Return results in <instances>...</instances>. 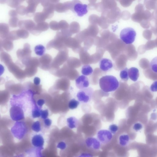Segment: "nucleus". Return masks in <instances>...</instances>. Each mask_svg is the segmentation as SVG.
Masks as SVG:
<instances>
[{"label": "nucleus", "instance_id": "1", "mask_svg": "<svg viewBox=\"0 0 157 157\" xmlns=\"http://www.w3.org/2000/svg\"><path fill=\"white\" fill-rule=\"evenodd\" d=\"M99 85L102 91L108 93L117 90L119 86V82L115 77L111 75H106L100 79Z\"/></svg>", "mask_w": 157, "mask_h": 157}, {"label": "nucleus", "instance_id": "2", "mask_svg": "<svg viewBox=\"0 0 157 157\" xmlns=\"http://www.w3.org/2000/svg\"><path fill=\"white\" fill-rule=\"evenodd\" d=\"M11 131L14 138L21 140L25 137L27 132V129L24 122L17 121L11 128Z\"/></svg>", "mask_w": 157, "mask_h": 157}, {"label": "nucleus", "instance_id": "3", "mask_svg": "<svg viewBox=\"0 0 157 157\" xmlns=\"http://www.w3.org/2000/svg\"><path fill=\"white\" fill-rule=\"evenodd\" d=\"M136 35V32L134 29L131 27H127L121 30L120 37L126 44H131L135 41Z\"/></svg>", "mask_w": 157, "mask_h": 157}, {"label": "nucleus", "instance_id": "4", "mask_svg": "<svg viewBox=\"0 0 157 157\" xmlns=\"http://www.w3.org/2000/svg\"><path fill=\"white\" fill-rule=\"evenodd\" d=\"M93 93V89L91 87H88L79 90L76 96L79 101L86 103L91 100Z\"/></svg>", "mask_w": 157, "mask_h": 157}, {"label": "nucleus", "instance_id": "5", "mask_svg": "<svg viewBox=\"0 0 157 157\" xmlns=\"http://www.w3.org/2000/svg\"><path fill=\"white\" fill-rule=\"evenodd\" d=\"M31 53L30 45L26 43L24 44L23 49H19L17 51L16 54L17 57L23 63L31 57Z\"/></svg>", "mask_w": 157, "mask_h": 157}, {"label": "nucleus", "instance_id": "6", "mask_svg": "<svg viewBox=\"0 0 157 157\" xmlns=\"http://www.w3.org/2000/svg\"><path fill=\"white\" fill-rule=\"evenodd\" d=\"M113 138V134L107 130H100L97 133V139L101 144H108L111 142Z\"/></svg>", "mask_w": 157, "mask_h": 157}, {"label": "nucleus", "instance_id": "7", "mask_svg": "<svg viewBox=\"0 0 157 157\" xmlns=\"http://www.w3.org/2000/svg\"><path fill=\"white\" fill-rule=\"evenodd\" d=\"M72 10L79 17L83 16L88 12V6L86 4H82L78 1H74Z\"/></svg>", "mask_w": 157, "mask_h": 157}, {"label": "nucleus", "instance_id": "8", "mask_svg": "<svg viewBox=\"0 0 157 157\" xmlns=\"http://www.w3.org/2000/svg\"><path fill=\"white\" fill-rule=\"evenodd\" d=\"M10 110L11 119L15 121H19L24 119L25 113L24 111L18 107L12 105Z\"/></svg>", "mask_w": 157, "mask_h": 157}, {"label": "nucleus", "instance_id": "9", "mask_svg": "<svg viewBox=\"0 0 157 157\" xmlns=\"http://www.w3.org/2000/svg\"><path fill=\"white\" fill-rule=\"evenodd\" d=\"M65 46L72 48L76 53H79L81 50L80 43L75 38L69 37L65 40L64 42Z\"/></svg>", "mask_w": 157, "mask_h": 157}, {"label": "nucleus", "instance_id": "10", "mask_svg": "<svg viewBox=\"0 0 157 157\" xmlns=\"http://www.w3.org/2000/svg\"><path fill=\"white\" fill-rule=\"evenodd\" d=\"M86 146L90 149L94 150H99L101 147V144L99 141L93 137H89L86 139L85 141Z\"/></svg>", "mask_w": 157, "mask_h": 157}, {"label": "nucleus", "instance_id": "11", "mask_svg": "<svg viewBox=\"0 0 157 157\" xmlns=\"http://www.w3.org/2000/svg\"><path fill=\"white\" fill-rule=\"evenodd\" d=\"M75 85L77 88L80 90L86 88L89 85V79L86 76H79L75 80Z\"/></svg>", "mask_w": 157, "mask_h": 157}, {"label": "nucleus", "instance_id": "12", "mask_svg": "<svg viewBox=\"0 0 157 157\" xmlns=\"http://www.w3.org/2000/svg\"><path fill=\"white\" fill-rule=\"evenodd\" d=\"M43 149L33 147L27 150L23 155L25 157H43L42 154Z\"/></svg>", "mask_w": 157, "mask_h": 157}, {"label": "nucleus", "instance_id": "13", "mask_svg": "<svg viewBox=\"0 0 157 157\" xmlns=\"http://www.w3.org/2000/svg\"><path fill=\"white\" fill-rule=\"evenodd\" d=\"M36 26L35 23L30 20L19 21L18 26L20 29H24L31 32Z\"/></svg>", "mask_w": 157, "mask_h": 157}, {"label": "nucleus", "instance_id": "14", "mask_svg": "<svg viewBox=\"0 0 157 157\" xmlns=\"http://www.w3.org/2000/svg\"><path fill=\"white\" fill-rule=\"evenodd\" d=\"M99 67L100 69L103 71H110L113 67L112 61L106 58H103L100 61Z\"/></svg>", "mask_w": 157, "mask_h": 157}, {"label": "nucleus", "instance_id": "15", "mask_svg": "<svg viewBox=\"0 0 157 157\" xmlns=\"http://www.w3.org/2000/svg\"><path fill=\"white\" fill-rule=\"evenodd\" d=\"M31 142L33 147L43 148L44 140L41 134H36L33 135L32 138Z\"/></svg>", "mask_w": 157, "mask_h": 157}, {"label": "nucleus", "instance_id": "16", "mask_svg": "<svg viewBox=\"0 0 157 157\" xmlns=\"http://www.w3.org/2000/svg\"><path fill=\"white\" fill-rule=\"evenodd\" d=\"M39 1L28 0L27 2L28 6L26 7V14L30 15L33 13L36 9L37 5L40 2Z\"/></svg>", "mask_w": 157, "mask_h": 157}, {"label": "nucleus", "instance_id": "17", "mask_svg": "<svg viewBox=\"0 0 157 157\" xmlns=\"http://www.w3.org/2000/svg\"><path fill=\"white\" fill-rule=\"evenodd\" d=\"M48 28L49 25L47 23L44 22H40L36 25L34 29L30 32L33 34H36L47 30Z\"/></svg>", "mask_w": 157, "mask_h": 157}, {"label": "nucleus", "instance_id": "18", "mask_svg": "<svg viewBox=\"0 0 157 157\" xmlns=\"http://www.w3.org/2000/svg\"><path fill=\"white\" fill-rule=\"evenodd\" d=\"M130 140V136L127 134H123L119 136L118 139V143L121 147H125L129 144Z\"/></svg>", "mask_w": 157, "mask_h": 157}, {"label": "nucleus", "instance_id": "19", "mask_svg": "<svg viewBox=\"0 0 157 157\" xmlns=\"http://www.w3.org/2000/svg\"><path fill=\"white\" fill-rule=\"evenodd\" d=\"M129 78L134 82L136 81L139 76V70L135 67H131L128 70Z\"/></svg>", "mask_w": 157, "mask_h": 157}, {"label": "nucleus", "instance_id": "20", "mask_svg": "<svg viewBox=\"0 0 157 157\" xmlns=\"http://www.w3.org/2000/svg\"><path fill=\"white\" fill-rule=\"evenodd\" d=\"M9 32V25L3 23H0V38L6 39Z\"/></svg>", "mask_w": 157, "mask_h": 157}, {"label": "nucleus", "instance_id": "21", "mask_svg": "<svg viewBox=\"0 0 157 157\" xmlns=\"http://www.w3.org/2000/svg\"><path fill=\"white\" fill-rule=\"evenodd\" d=\"M67 122L68 127L71 129L76 128L78 126V121L74 117L68 118L67 119Z\"/></svg>", "mask_w": 157, "mask_h": 157}, {"label": "nucleus", "instance_id": "22", "mask_svg": "<svg viewBox=\"0 0 157 157\" xmlns=\"http://www.w3.org/2000/svg\"><path fill=\"white\" fill-rule=\"evenodd\" d=\"M2 47L7 51L9 52L13 48V44L12 41L5 39L2 40Z\"/></svg>", "mask_w": 157, "mask_h": 157}, {"label": "nucleus", "instance_id": "23", "mask_svg": "<svg viewBox=\"0 0 157 157\" xmlns=\"http://www.w3.org/2000/svg\"><path fill=\"white\" fill-rule=\"evenodd\" d=\"M93 72V69L88 64L84 65L82 67L81 73L85 76L91 75Z\"/></svg>", "mask_w": 157, "mask_h": 157}, {"label": "nucleus", "instance_id": "24", "mask_svg": "<svg viewBox=\"0 0 157 157\" xmlns=\"http://www.w3.org/2000/svg\"><path fill=\"white\" fill-rule=\"evenodd\" d=\"M45 51V48L44 46L41 44L36 45L34 48V52L38 56H43Z\"/></svg>", "mask_w": 157, "mask_h": 157}, {"label": "nucleus", "instance_id": "25", "mask_svg": "<svg viewBox=\"0 0 157 157\" xmlns=\"http://www.w3.org/2000/svg\"><path fill=\"white\" fill-rule=\"evenodd\" d=\"M46 18V17L43 12L36 13L34 17L35 21L38 23L43 22Z\"/></svg>", "mask_w": 157, "mask_h": 157}, {"label": "nucleus", "instance_id": "26", "mask_svg": "<svg viewBox=\"0 0 157 157\" xmlns=\"http://www.w3.org/2000/svg\"><path fill=\"white\" fill-rule=\"evenodd\" d=\"M0 60L5 63L12 61L11 56L8 53L4 51L0 53Z\"/></svg>", "mask_w": 157, "mask_h": 157}, {"label": "nucleus", "instance_id": "27", "mask_svg": "<svg viewBox=\"0 0 157 157\" xmlns=\"http://www.w3.org/2000/svg\"><path fill=\"white\" fill-rule=\"evenodd\" d=\"M16 33L20 38H27L28 37L29 35V33L28 31L22 29H18L16 30Z\"/></svg>", "mask_w": 157, "mask_h": 157}, {"label": "nucleus", "instance_id": "28", "mask_svg": "<svg viewBox=\"0 0 157 157\" xmlns=\"http://www.w3.org/2000/svg\"><path fill=\"white\" fill-rule=\"evenodd\" d=\"M70 31L72 33H75L78 32L80 27L79 24L76 22H72L69 26Z\"/></svg>", "mask_w": 157, "mask_h": 157}, {"label": "nucleus", "instance_id": "29", "mask_svg": "<svg viewBox=\"0 0 157 157\" xmlns=\"http://www.w3.org/2000/svg\"><path fill=\"white\" fill-rule=\"evenodd\" d=\"M40 108L35 105L32 109L31 114L33 118H38L40 116Z\"/></svg>", "mask_w": 157, "mask_h": 157}, {"label": "nucleus", "instance_id": "30", "mask_svg": "<svg viewBox=\"0 0 157 157\" xmlns=\"http://www.w3.org/2000/svg\"><path fill=\"white\" fill-rule=\"evenodd\" d=\"M128 70V68L125 67L120 72V77L122 80L124 81H127L129 78Z\"/></svg>", "mask_w": 157, "mask_h": 157}, {"label": "nucleus", "instance_id": "31", "mask_svg": "<svg viewBox=\"0 0 157 157\" xmlns=\"http://www.w3.org/2000/svg\"><path fill=\"white\" fill-rule=\"evenodd\" d=\"M24 1L22 0H6V3L12 8H17Z\"/></svg>", "mask_w": 157, "mask_h": 157}, {"label": "nucleus", "instance_id": "32", "mask_svg": "<svg viewBox=\"0 0 157 157\" xmlns=\"http://www.w3.org/2000/svg\"><path fill=\"white\" fill-rule=\"evenodd\" d=\"M6 39L13 41L18 40L20 38L17 34L16 30H13L9 32Z\"/></svg>", "mask_w": 157, "mask_h": 157}, {"label": "nucleus", "instance_id": "33", "mask_svg": "<svg viewBox=\"0 0 157 157\" xmlns=\"http://www.w3.org/2000/svg\"><path fill=\"white\" fill-rule=\"evenodd\" d=\"M79 104L78 101L75 99H71L69 102L68 107L71 109H74L76 108Z\"/></svg>", "mask_w": 157, "mask_h": 157}, {"label": "nucleus", "instance_id": "34", "mask_svg": "<svg viewBox=\"0 0 157 157\" xmlns=\"http://www.w3.org/2000/svg\"><path fill=\"white\" fill-rule=\"evenodd\" d=\"M19 21L17 17H11L9 21V25L13 28H16L18 26Z\"/></svg>", "mask_w": 157, "mask_h": 157}, {"label": "nucleus", "instance_id": "35", "mask_svg": "<svg viewBox=\"0 0 157 157\" xmlns=\"http://www.w3.org/2000/svg\"><path fill=\"white\" fill-rule=\"evenodd\" d=\"M32 129L34 131L38 132L41 130L40 122L39 121H36L33 122L31 126Z\"/></svg>", "mask_w": 157, "mask_h": 157}, {"label": "nucleus", "instance_id": "36", "mask_svg": "<svg viewBox=\"0 0 157 157\" xmlns=\"http://www.w3.org/2000/svg\"><path fill=\"white\" fill-rule=\"evenodd\" d=\"M150 66L151 70L156 73L157 72V57L153 58L150 63Z\"/></svg>", "mask_w": 157, "mask_h": 157}, {"label": "nucleus", "instance_id": "37", "mask_svg": "<svg viewBox=\"0 0 157 157\" xmlns=\"http://www.w3.org/2000/svg\"><path fill=\"white\" fill-rule=\"evenodd\" d=\"M16 11L18 14L24 15L26 14V7L20 5L16 8Z\"/></svg>", "mask_w": 157, "mask_h": 157}, {"label": "nucleus", "instance_id": "38", "mask_svg": "<svg viewBox=\"0 0 157 157\" xmlns=\"http://www.w3.org/2000/svg\"><path fill=\"white\" fill-rule=\"evenodd\" d=\"M109 131L113 134L116 133L118 130V126L116 124H113L110 125L109 127Z\"/></svg>", "mask_w": 157, "mask_h": 157}, {"label": "nucleus", "instance_id": "39", "mask_svg": "<svg viewBox=\"0 0 157 157\" xmlns=\"http://www.w3.org/2000/svg\"><path fill=\"white\" fill-rule=\"evenodd\" d=\"M59 29L62 30L68 29L69 27L68 24L64 21H61L58 23Z\"/></svg>", "mask_w": 157, "mask_h": 157}, {"label": "nucleus", "instance_id": "40", "mask_svg": "<svg viewBox=\"0 0 157 157\" xmlns=\"http://www.w3.org/2000/svg\"><path fill=\"white\" fill-rule=\"evenodd\" d=\"M49 115L48 111V109L44 110L41 109L40 116L41 118L44 120L48 117Z\"/></svg>", "mask_w": 157, "mask_h": 157}, {"label": "nucleus", "instance_id": "41", "mask_svg": "<svg viewBox=\"0 0 157 157\" xmlns=\"http://www.w3.org/2000/svg\"><path fill=\"white\" fill-rule=\"evenodd\" d=\"M50 27L51 29L54 30H59L58 23L56 21H51L49 24Z\"/></svg>", "mask_w": 157, "mask_h": 157}, {"label": "nucleus", "instance_id": "42", "mask_svg": "<svg viewBox=\"0 0 157 157\" xmlns=\"http://www.w3.org/2000/svg\"><path fill=\"white\" fill-rule=\"evenodd\" d=\"M143 128L142 124L140 123H136L133 126V129L136 132L141 130Z\"/></svg>", "mask_w": 157, "mask_h": 157}, {"label": "nucleus", "instance_id": "43", "mask_svg": "<svg viewBox=\"0 0 157 157\" xmlns=\"http://www.w3.org/2000/svg\"><path fill=\"white\" fill-rule=\"evenodd\" d=\"M157 81H154L151 85L150 87L151 90L152 92H156L157 91Z\"/></svg>", "mask_w": 157, "mask_h": 157}, {"label": "nucleus", "instance_id": "44", "mask_svg": "<svg viewBox=\"0 0 157 157\" xmlns=\"http://www.w3.org/2000/svg\"><path fill=\"white\" fill-rule=\"evenodd\" d=\"M9 15L11 17H17L18 13L16 10H12L9 11Z\"/></svg>", "mask_w": 157, "mask_h": 157}, {"label": "nucleus", "instance_id": "45", "mask_svg": "<svg viewBox=\"0 0 157 157\" xmlns=\"http://www.w3.org/2000/svg\"><path fill=\"white\" fill-rule=\"evenodd\" d=\"M66 144L64 142H59L57 144V147L61 150H64L66 147Z\"/></svg>", "mask_w": 157, "mask_h": 157}, {"label": "nucleus", "instance_id": "46", "mask_svg": "<svg viewBox=\"0 0 157 157\" xmlns=\"http://www.w3.org/2000/svg\"><path fill=\"white\" fill-rule=\"evenodd\" d=\"M52 123V120L48 118H47L44 120V124L46 127H50Z\"/></svg>", "mask_w": 157, "mask_h": 157}, {"label": "nucleus", "instance_id": "47", "mask_svg": "<svg viewBox=\"0 0 157 157\" xmlns=\"http://www.w3.org/2000/svg\"><path fill=\"white\" fill-rule=\"evenodd\" d=\"M45 103V101L44 99H40L38 100L36 102V104L38 105V107L40 108L42 107V106L44 105Z\"/></svg>", "mask_w": 157, "mask_h": 157}, {"label": "nucleus", "instance_id": "48", "mask_svg": "<svg viewBox=\"0 0 157 157\" xmlns=\"http://www.w3.org/2000/svg\"><path fill=\"white\" fill-rule=\"evenodd\" d=\"M33 82L36 85H38L40 84V79L38 77H35L34 78Z\"/></svg>", "mask_w": 157, "mask_h": 157}, {"label": "nucleus", "instance_id": "49", "mask_svg": "<svg viewBox=\"0 0 157 157\" xmlns=\"http://www.w3.org/2000/svg\"><path fill=\"white\" fill-rule=\"evenodd\" d=\"M77 157H93L90 154L88 153H83Z\"/></svg>", "mask_w": 157, "mask_h": 157}, {"label": "nucleus", "instance_id": "50", "mask_svg": "<svg viewBox=\"0 0 157 157\" xmlns=\"http://www.w3.org/2000/svg\"><path fill=\"white\" fill-rule=\"evenodd\" d=\"M5 70L4 67L0 64V76L3 73Z\"/></svg>", "mask_w": 157, "mask_h": 157}, {"label": "nucleus", "instance_id": "51", "mask_svg": "<svg viewBox=\"0 0 157 157\" xmlns=\"http://www.w3.org/2000/svg\"><path fill=\"white\" fill-rule=\"evenodd\" d=\"M2 39L0 38V53L4 51V50L2 47Z\"/></svg>", "mask_w": 157, "mask_h": 157}, {"label": "nucleus", "instance_id": "52", "mask_svg": "<svg viewBox=\"0 0 157 157\" xmlns=\"http://www.w3.org/2000/svg\"><path fill=\"white\" fill-rule=\"evenodd\" d=\"M17 157H25L23 155V154H22V155H21Z\"/></svg>", "mask_w": 157, "mask_h": 157}]
</instances>
